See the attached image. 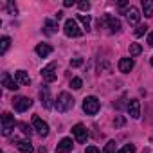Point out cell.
<instances>
[{
    "instance_id": "1",
    "label": "cell",
    "mask_w": 153,
    "mask_h": 153,
    "mask_svg": "<svg viewBox=\"0 0 153 153\" xmlns=\"http://www.w3.org/2000/svg\"><path fill=\"white\" fill-rule=\"evenodd\" d=\"M56 108H58V112H68V110H72L74 108L72 96L68 92H61L58 96V99H56Z\"/></svg>"
},
{
    "instance_id": "2",
    "label": "cell",
    "mask_w": 153,
    "mask_h": 153,
    "mask_svg": "<svg viewBox=\"0 0 153 153\" xmlns=\"http://www.w3.org/2000/svg\"><path fill=\"white\" fill-rule=\"evenodd\" d=\"M63 31H65V34H67L68 38H78V36H81V34H83V31L79 29L78 22H76L74 18H67V20H65Z\"/></svg>"
},
{
    "instance_id": "3",
    "label": "cell",
    "mask_w": 153,
    "mask_h": 153,
    "mask_svg": "<svg viewBox=\"0 0 153 153\" xmlns=\"http://www.w3.org/2000/svg\"><path fill=\"white\" fill-rule=\"evenodd\" d=\"M99 99L97 97H94V96H90V97H87L85 101H83V110H85V114H88V115H94V114H97L99 112Z\"/></svg>"
},
{
    "instance_id": "4",
    "label": "cell",
    "mask_w": 153,
    "mask_h": 153,
    "mask_svg": "<svg viewBox=\"0 0 153 153\" xmlns=\"http://www.w3.org/2000/svg\"><path fill=\"white\" fill-rule=\"evenodd\" d=\"M15 130V117L11 114H2V135H9L11 131Z\"/></svg>"
},
{
    "instance_id": "5",
    "label": "cell",
    "mask_w": 153,
    "mask_h": 153,
    "mask_svg": "<svg viewBox=\"0 0 153 153\" xmlns=\"http://www.w3.org/2000/svg\"><path fill=\"white\" fill-rule=\"evenodd\" d=\"M42 78L47 81V83H52L58 79V74H56V63H49L47 67L42 68Z\"/></svg>"
},
{
    "instance_id": "6",
    "label": "cell",
    "mask_w": 153,
    "mask_h": 153,
    "mask_svg": "<svg viewBox=\"0 0 153 153\" xmlns=\"http://www.w3.org/2000/svg\"><path fill=\"white\" fill-rule=\"evenodd\" d=\"M31 106H33V99L31 97H16V99H13V108L16 112H25Z\"/></svg>"
},
{
    "instance_id": "7",
    "label": "cell",
    "mask_w": 153,
    "mask_h": 153,
    "mask_svg": "<svg viewBox=\"0 0 153 153\" xmlns=\"http://www.w3.org/2000/svg\"><path fill=\"white\" fill-rule=\"evenodd\" d=\"M72 133H74L76 140H78L79 144L87 142V139H88V131H87V128H85L83 124H76V126L72 128Z\"/></svg>"
},
{
    "instance_id": "8",
    "label": "cell",
    "mask_w": 153,
    "mask_h": 153,
    "mask_svg": "<svg viewBox=\"0 0 153 153\" xmlns=\"http://www.w3.org/2000/svg\"><path fill=\"white\" fill-rule=\"evenodd\" d=\"M33 126H34V130L38 131V135H42V137H47V135H49V124H47L45 121H42L40 117H34V119H33Z\"/></svg>"
},
{
    "instance_id": "9",
    "label": "cell",
    "mask_w": 153,
    "mask_h": 153,
    "mask_svg": "<svg viewBox=\"0 0 153 153\" xmlns=\"http://www.w3.org/2000/svg\"><path fill=\"white\" fill-rule=\"evenodd\" d=\"M2 85H4L7 90H16V88L20 87V85L16 83V79L13 78L11 74H7V72H4V74H2Z\"/></svg>"
},
{
    "instance_id": "10",
    "label": "cell",
    "mask_w": 153,
    "mask_h": 153,
    "mask_svg": "<svg viewBox=\"0 0 153 153\" xmlns=\"http://www.w3.org/2000/svg\"><path fill=\"white\" fill-rule=\"evenodd\" d=\"M128 114L133 119H139L140 117V103H139V99H131L128 103Z\"/></svg>"
},
{
    "instance_id": "11",
    "label": "cell",
    "mask_w": 153,
    "mask_h": 153,
    "mask_svg": "<svg viewBox=\"0 0 153 153\" xmlns=\"http://www.w3.org/2000/svg\"><path fill=\"white\" fill-rule=\"evenodd\" d=\"M72 146H74L72 139L65 137V139H61V140H59V144L56 146V153H68V151L72 149Z\"/></svg>"
},
{
    "instance_id": "12",
    "label": "cell",
    "mask_w": 153,
    "mask_h": 153,
    "mask_svg": "<svg viewBox=\"0 0 153 153\" xmlns=\"http://www.w3.org/2000/svg\"><path fill=\"white\" fill-rule=\"evenodd\" d=\"M15 79H16L18 85H24V87L31 85V78H29V74L25 70H16L15 72Z\"/></svg>"
},
{
    "instance_id": "13",
    "label": "cell",
    "mask_w": 153,
    "mask_h": 153,
    "mask_svg": "<svg viewBox=\"0 0 153 153\" xmlns=\"http://www.w3.org/2000/svg\"><path fill=\"white\" fill-rule=\"evenodd\" d=\"M126 18H128V24H130V25H137V24H139V18H140L139 9H137V7H130L128 13H126Z\"/></svg>"
},
{
    "instance_id": "14",
    "label": "cell",
    "mask_w": 153,
    "mask_h": 153,
    "mask_svg": "<svg viewBox=\"0 0 153 153\" xmlns=\"http://www.w3.org/2000/svg\"><path fill=\"white\" fill-rule=\"evenodd\" d=\"M40 99H42V105H43L45 108H51V106H52L51 92H49V88H47V87H43V88L40 90Z\"/></svg>"
},
{
    "instance_id": "15",
    "label": "cell",
    "mask_w": 153,
    "mask_h": 153,
    "mask_svg": "<svg viewBox=\"0 0 153 153\" xmlns=\"http://www.w3.org/2000/svg\"><path fill=\"white\" fill-rule=\"evenodd\" d=\"M131 68H133V59H131V58H121V59H119V70H121V72L128 74Z\"/></svg>"
},
{
    "instance_id": "16",
    "label": "cell",
    "mask_w": 153,
    "mask_h": 153,
    "mask_svg": "<svg viewBox=\"0 0 153 153\" xmlns=\"http://www.w3.org/2000/svg\"><path fill=\"white\" fill-rule=\"evenodd\" d=\"M51 52H52V47H51L49 43H38V45H36V54H38L40 58H47Z\"/></svg>"
},
{
    "instance_id": "17",
    "label": "cell",
    "mask_w": 153,
    "mask_h": 153,
    "mask_svg": "<svg viewBox=\"0 0 153 153\" xmlns=\"http://www.w3.org/2000/svg\"><path fill=\"white\" fill-rule=\"evenodd\" d=\"M106 22H108V27H110L112 33H119V31H121V22H119V18H114V16L106 15Z\"/></svg>"
},
{
    "instance_id": "18",
    "label": "cell",
    "mask_w": 153,
    "mask_h": 153,
    "mask_svg": "<svg viewBox=\"0 0 153 153\" xmlns=\"http://www.w3.org/2000/svg\"><path fill=\"white\" fill-rule=\"evenodd\" d=\"M56 31H58V24H56L54 20H45V25H43V33H45L47 36H52Z\"/></svg>"
},
{
    "instance_id": "19",
    "label": "cell",
    "mask_w": 153,
    "mask_h": 153,
    "mask_svg": "<svg viewBox=\"0 0 153 153\" xmlns=\"http://www.w3.org/2000/svg\"><path fill=\"white\" fill-rule=\"evenodd\" d=\"M142 11L144 16H153V0H142Z\"/></svg>"
},
{
    "instance_id": "20",
    "label": "cell",
    "mask_w": 153,
    "mask_h": 153,
    "mask_svg": "<svg viewBox=\"0 0 153 153\" xmlns=\"http://www.w3.org/2000/svg\"><path fill=\"white\" fill-rule=\"evenodd\" d=\"M18 149H20V153H33L34 151V148H33V144L29 140H20L18 142Z\"/></svg>"
},
{
    "instance_id": "21",
    "label": "cell",
    "mask_w": 153,
    "mask_h": 153,
    "mask_svg": "<svg viewBox=\"0 0 153 153\" xmlns=\"http://www.w3.org/2000/svg\"><path fill=\"white\" fill-rule=\"evenodd\" d=\"M9 45H11V38L4 36L2 40H0V54H6V51L9 49Z\"/></svg>"
},
{
    "instance_id": "22",
    "label": "cell",
    "mask_w": 153,
    "mask_h": 153,
    "mask_svg": "<svg viewBox=\"0 0 153 153\" xmlns=\"http://www.w3.org/2000/svg\"><path fill=\"white\" fill-rule=\"evenodd\" d=\"M78 20L83 24V29H87V31L90 29V16L88 15H78Z\"/></svg>"
},
{
    "instance_id": "23",
    "label": "cell",
    "mask_w": 153,
    "mask_h": 153,
    "mask_svg": "<svg viewBox=\"0 0 153 153\" xmlns=\"http://www.w3.org/2000/svg\"><path fill=\"white\" fill-rule=\"evenodd\" d=\"M142 52V47L139 43H130V56H139Z\"/></svg>"
},
{
    "instance_id": "24",
    "label": "cell",
    "mask_w": 153,
    "mask_h": 153,
    "mask_svg": "<svg viewBox=\"0 0 153 153\" xmlns=\"http://www.w3.org/2000/svg\"><path fill=\"white\" fill-rule=\"evenodd\" d=\"M70 87H72L74 90H79V88L83 87V81H81V78H74V79L70 81Z\"/></svg>"
},
{
    "instance_id": "25",
    "label": "cell",
    "mask_w": 153,
    "mask_h": 153,
    "mask_svg": "<svg viewBox=\"0 0 153 153\" xmlns=\"http://www.w3.org/2000/svg\"><path fill=\"white\" fill-rule=\"evenodd\" d=\"M144 33H148V25H144V24L137 25V29H135V36H142Z\"/></svg>"
},
{
    "instance_id": "26",
    "label": "cell",
    "mask_w": 153,
    "mask_h": 153,
    "mask_svg": "<svg viewBox=\"0 0 153 153\" xmlns=\"http://www.w3.org/2000/svg\"><path fill=\"white\" fill-rule=\"evenodd\" d=\"M115 153H135V146H133V144H126L123 149H119V151H115Z\"/></svg>"
},
{
    "instance_id": "27",
    "label": "cell",
    "mask_w": 153,
    "mask_h": 153,
    "mask_svg": "<svg viewBox=\"0 0 153 153\" xmlns=\"http://www.w3.org/2000/svg\"><path fill=\"white\" fill-rule=\"evenodd\" d=\"M103 153H115V142L114 140H110L108 144H106V148H105V151Z\"/></svg>"
},
{
    "instance_id": "28",
    "label": "cell",
    "mask_w": 153,
    "mask_h": 153,
    "mask_svg": "<svg viewBox=\"0 0 153 153\" xmlns=\"http://www.w3.org/2000/svg\"><path fill=\"white\" fill-rule=\"evenodd\" d=\"M18 126H20V130H22V131H24L25 135H31V126H29L27 123H20Z\"/></svg>"
},
{
    "instance_id": "29",
    "label": "cell",
    "mask_w": 153,
    "mask_h": 153,
    "mask_svg": "<svg viewBox=\"0 0 153 153\" xmlns=\"http://www.w3.org/2000/svg\"><path fill=\"white\" fill-rule=\"evenodd\" d=\"M78 6H79V9H81V11H88V9H90V2H87V0H83V2H79Z\"/></svg>"
},
{
    "instance_id": "30",
    "label": "cell",
    "mask_w": 153,
    "mask_h": 153,
    "mask_svg": "<svg viewBox=\"0 0 153 153\" xmlns=\"http://www.w3.org/2000/svg\"><path fill=\"white\" fill-rule=\"evenodd\" d=\"M7 9H9L11 15H16V6H15L13 2H7Z\"/></svg>"
},
{
    "instance_id": "31",
    "label": "cell",
    "mask_w": 153,
    "mask_h": 153,
    "mask_svg": "<svg viewBox=\"0 0 153 153\" xmlns=\"http://www.w3.org/2000/svg\"><path fill=\"white\" fill-rule=\"evenodd\" d=\"M81 63H83V59H81V58H76V59H72V61H70V67H79Z\"/></svg>"
},
{
    "instance_id": "32",
    "label": "cell",
    "mask_w": 153,
    "mask_h": 153,
    "mask_svg": "<svg viewBox=\"0 0 153 153\" xmlns=\"http://www.w3.org/2000/svg\"><path fill=\"white\" fill-rule=\"evenodd\" d=\"M85 153H99V149H97V148H96V146H88V148H87V151H85Z\"/></svg>"
},
{
    "instance_id": "33",
    "label": "cell",
    "mask_w": 153,
    "mask_h": 153,
    "mask_svg": "<svg viewBox=\"0 0 153 153\" xmlns=\"http://www.w3.org/2000/svg\"><path fill=\"white\" fill-rule=\"evenodd\" d=\"M123 123H124V119H123V117H117V119L114 121V124H115V126H123Z\"/></svg>"
},
{
    "instance_id": "34",
    "label": "cell",
    "mask_w": 153,
    "mask_h": 153,
    "mask_svg": "<svg viewBox=\"0 0 153 153\" xmlns=\"http://www.w3.org/2000/svg\"><path fill=\"white\" fill-rule=\"evenodd\" d=\"M148 43H149V47H153V33L148 34Z\"/></svg>"
},
{
    "instance_id": "35",
    "label": "cell",
    "mask_w": 153,
    "mask_h": 153,
    "mask_svg": "<svg viewBox=\"0 0 153 153\" xmlns=\"http://www.w3.org/2000/svg\"><path fill=\"white\" fill-rule=\"evenodd\" d=\"M63 6H65V7H70V6H74V0H65V2H63Z\"/></svg>"
},
{
    "instance_id": "36",
    "label": "cell",
    "mask_w": 153,
    "mask_h": 153,
    "mask_svg": "<svg viewBox=\"0 0 153 153\" xmlns=\"http://www.w3.org/2000/svg\"><path fill=\"white\" fill-rule=\"evenodd\" d=\"M151 65H153V56H151Z\"/></svg>"
}]
</instances>
